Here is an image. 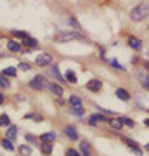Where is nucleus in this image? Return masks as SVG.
<instances>
[{
	"label": "nucleus",
	"mask_w": 149,
	"mask_h": 156,
	"mask_svg": "<svg viewBox=\"0 0 149 156\" xmlns=\"http://www.w3.org/2000/svg\"><path fill=\"white\" fill-rule=\"evenodd\" d=\"M80 151H82V156H92L90 154V146H88L87 140H82L80 142Z\"/></svg>",
	"instance_id": "9b49d317"
},
{
	"label": "nucleus",
	"mask_w": 149,
	"mask_h": 156,
	"mask_svg": "<svg viewBox=\"0 0 149 156\" xmlns=\"http://www.w3.org/2000/svg\"><path fill=\"white\" fill-rule=\"evenodd\" d=\"M40 149H42V154H44V156H50L54 147H52V142H42Z\"/></svg>",
	"instance_id": "39448f33"
},
{
	"label": "nucleus",
	"mask_w": 149,
	"mask_h": 156,
	"mask_svg": "<svg viewBox=\"0 0 149 156\" xmlns=\"http://www.w3.org/2000/svg\"><path fill=\"white\" fill-rule=\"evenodd\" d=\"M69 104L73 106V109H80V108H82V101H80L78 95H71V97H69Z\"/></svg>",
	"instance_id": "4468645a"
},
{
	"label": "nucleus",
	"mask_w": 149,
	"mask_h": 156,
	"mask_svg": "<svg viewBox=\"0 0 149 156\" xmlns=\"http://www.w3.org/2000/svg\"><path fill=\"white\" fill-rule=\"evenodd\" d=\"M101 87H102L101 80H90V82L87 83V89L92 90V92H97V90H101Z\"/></svg>",
	"instance_id": "423d86ee"
},
{
	"label": "nucleus",
	"mask_w": 149,
	"mask_h": 156,
	"mask_svg": "<svg viewBox=\"0 0 149 156\" xmlns=\"http://www.w3.org/2000/svg\"><path fill=\"white\" fill-rule=\"evenodd\" d=\"M109 125L115 128V130H122V128H123L122 118H111V120H109Z\"/></svg>",
	"instance_id": "f8f14e48"
},
{
	"label": "nucleus",
	"mask_w": 149,
	"mask_h": 156,
	"mask_svg": "<svg viewBox=\"0 0 149 156\" xmlns=\"http://www.w3.org/2000/svg\"><path fill=\"white\" fill-rule=\"evenodd\" d=\"M128 45H130L132 49H135V50H139L140 47H142V44H140V40L139 38H130L128 40Z\"/></svg>",
	"instance_id": "aec40b11"
},
{
	"label": "nucleus",
	"mask_w": 149,
	"mask_h": 156,
	"mask_svg": "<svg viewBox=\"0 0 149 156\" xmlns=\"http://www.w3.org/2000/svg\"><path fill=\"white\" fill-rule=\"evenodd\" d=\"M111 66H113V68H118V69H122V71L125 69V68H123V66H122V64H120L118 61H115V59H111Z\"/></svg>",
	"instance_id": "7c9ffc66"
},
{
	"label": "nucleus",
	"mask_w": 149,
	"mask_h": 156,
	"mask_svg": "<svg viewBox=\"0 0 149 156\" xmlns=\"http://www.w3.org/2000/svg\"><path fill=\"white\" fill-rule=\"evenodd\" d=\"M16 135H17V128L14 127V125H9V127H7V132H5V139L14 140L16 139Z\"/></svg>",
	"instance_id": "6e6552de"
},
{
	"label": "nucleus",
	"mask_w": 149,
	"mask_h": 156,
	"mask_svg": "<svg viewBox=\"0 0 149 156\" xmlns=\"http://www.w3.org/2000/svg\"><path fill=\"white\" fill-rule=\"evenodd\" d=\"M50 61H52V56H50V54H40V56L35 59L37 66H49Z\"/></svg>",
	"instance_id": "20e7f679"
},
{
	"label": "nucleus",
	"mask_w": 149,
	"mask_h": 156,
	"mask_svg": "<svg viewBox=\"0 0 149 156\" xmlns=\"http://www.w3.org/2000/svg\"><path fill=\"white\" fill-rule=\"evenodd\" d=\"M97 122H106V116H102V115H92L90 116V125L94 127Z\"/></svg>",
	"instance_id": "6ab92c4d"
},
{
	"label": "nucleus",
	"mask_w": 149,
	"mask_h": 156,
	"mask_svg": "<svg viewBox=\"0 0 149 156\" xmlns=\"http://www.w3.org/2000/svg\"><path fill=\"white\" fill-rule=\"evenodd\" d=\"M40 139L44 140V142H50V140H54V139H55V134H54V132H47V134H44L42 137H40Z\"/></svg>",
	"instance_id": "4be33fe9"
},
{
	"label": "nucleus",
	"mask_w": 149,
	"mask_h": 156,
	"mask_svg": "<svg viewBox=\"0 0 149 156\" xmlns=\"http://www.w3.org/2000/svg\"><path fill=\"white\" fill-rule=\"evenodd\" d=\"M64 102H66V101H64V99H61V97H59V99H57V104H59V106H62V104H64Z\"/></svg>",
	"instance_id": "c9c22d12"
},
{
	"label": "nucleus",
	"mask_w": 149,
	"mask_h": 156,
	"mask_svg": "<svg viewBox=\"0 0 149 156\" xmlns=\"http://www.w3.org/2000/svg\"><path fill=\"white\" fill-rule=\"evenodd\" d=\"M44 87H47V82L44 80V76L37 75L35 78H31V82H30V89H33V90H42Z\"/></svg>",
	"instance_id": "7ed1b4c3"
},
{
	"label": "nucleus",
	"mask_w": 149,
	"mask_h": 156,
	"mask_svg": "<svg viewBox=\"0 0 149 156\" xmlns=\"http://www.w3.org/2000/svg\"><path fill=\"white\" fill-rule=\"evenodd\" d=\"M147 16H149V2L139 4V5L133 7L132 12H130V17H132L133 21H142V19H146Z\"/></svg>",
	"instance_id": "f257e3e1"
},
{
	"label": "nucleus",
	"mask_w": 149,
	"mask_h": 156,
	"mask_svg": "<svg viewBox=\"0 0 149 156\" xmlns=\"http://www.w3.org/2000/svg\"><path fill=\"white\" fill-rule=\"evenodd\" d=\"M116 97L122 99V101H128L130 99V94H128L125 89H116Z\"/></svg>",
	"instance_id": "2eb2a0df"
},
{
	"label": "nucleus",
	"mask_w": 149,
	"mask_h": 156,
	"mask_svg": "<svg viewBox=\"0 0 149 156\" xmlns=\"http://www.w3.org/2000/svg\"><path fill=\"white\" fill-rule=\"evenodd\" d=\"M28 120H35V122H42V116H38V115H35V113H30V115H26Z\"/></svg>",
	"instance_id": "cd10ccee"
},
{
	"label": "nucleus",
	"mask_w": 149,
	"mask_h": 156,
	"mask_svg": "<svg viewBox=\"0 0 149 156\" xmlns=\"http://www.w3.org/2000/svg\"><path fill=\"white\" fill-rule=\"evenodd\" d=\"M4 101H5V97H4V95L0 94V104H4Z\"/></svg>",
	"instance_id": "58836bf2"
},
{
	"label": "nucleus",
	"mask_w": 149,
	"mask_h": 156,
	"mask_svg": "<svg viewBox=\"0 0 149 156\" xmlns=\"http://www.w3.org/2000/svg\"><path fill=\"white\" fill-rule=\"evenodd\" d=\"M76 38H82V35L78 31H57V35H55L57 42H68V40H76Z\"/></svg>",
	"instance_id": "f03ea898"
},
{
	"label": "nucleus",
	"mask_w": 149,
	"mask_h": 156,
	"mask_svg": "<svg viewBox=\"0 0 149 156\" xmlns=\"http://www.w3.org/2000/svg\"><path fill=\"white\" fill-rule=\"evenodd\" d=\"M64 134H66L71 140H76L78 139V134H76V130H75V127H66V128H64Z\"/></svg>",
	"instance_id": "ddd939ff"
},
{
	"label": "nucleus",
	"mask_w": 149,
	"mask_h": 156,
	"mask_svg": "<svg viewBox=\"0 0 149 156\" xmlns=\"http://www.w3.org/2000/svg\"><path fill=\"white\" fill-rule=\"evenodd\" d=\"M66 156H82L78 151H75V149H68L66 151Z\"/></svg>",
	"instance_id": "2f4dec72"
},
{
	"label": "nucleus",
	"mask_w": 149,
	"mask_h": 156,
	"mask_svg": "<svg viewBox=\"0 0 149 156\" xmlns=\"http://www.w3.org/2000/svg\"><path fill=\"white\" fill-rule=\"evenodd\" d=\"M123 125H128V127H135V122L133 120H130V118H122Z\"/></svg>",
	"instance_id": "c756f323"
},
{
	"label": "nucleus",
	"mask_w": 149,
	"mask_h": 156,
	"mask_svg": "<svg viewBox=\"0 0 149 156\" xmlns=\"http://www.w3.org/2000/svg\"><path fill=\"white\" fill-rule=\"evenodd\" d=\"M2 75H4V76H7V78H12V76H16V68H12V66L5 68V69L2 71Z\"/></svg>",
	"instance_id": "a211bd4d"
},
{
	"label": "nucleus",
	"mask_w": 149,
	"mask_h": 156,
	"mask_svg": "<svg viewBox=\"0 0 149 156\" xmlns=\"http://www.w3.org/2000/svg\"><path fill=\"white\" fill-rule=\"evenodd\" d=\"M2 147H4V149L12 151V149H14V144H12V142H11L9 139H4V140H2Z\"/></svg>",
	"instance_id": "a878e982"
},
{
	"label": "nucleus",
	"mask_w": 149,
	"mask_h": 156,
	"mask_svg": "<svg viewBox=\"0 0 149 156\" xmlns=\"http://www.w3.org/2000/svg\"><path fill=\"white\" fill-rule=\"evenodd\" d=\"M146 149H147V151H149V142H147V144H146Z\"/></svg>",
	"instance_id": "ea45409f"
},
{
	"label": "nucleus",
	"mask_w": 149,
	"mask_h": 156,
	"mask_svg": "<svg viewBox=\"0 0 149 156\" xmlns=\"http://www.w3.org/2000/svg\"><path fill=\"white\" fill-rule=\"evenodd\" d=\"M102 113H106V115H116V113H113V111H108V109H101Z\"/></svg>",
	"instance_id": "e433bc0d"
},
{
	"label": "nucleus",
	"mask_w": 149,
	"mask_h": 156,
	"mask_svg": "<svg viewBox=\"0 0 149 156\" xmlns=\"http://www.w3.org/2000/svg\"><path fill=\"white\" fill-rule=\"evenodd\" d=\"M19 154L21 156H31V147H30V146H19Z\"/></svg>",
	"instance_id": "412c9836"
},
{
	"label": "nucleus",
	"mask_w": 149,
	"mask_h": 156,
	"mask_svg": "<svg viewBox=\"0 0 149 156\" xmlns=\"http://www.w3.org/2000/svg\"><path fill=\"white\" fill-rule=\"evenodd\" d=\"M125 144H127L128 147H130V149H132V151H133V153H135L137 156H140V154H142V153H140V149L137 147V144H135L133 140H130V139H125Z\"/></svg>",
	"instance_id": "dca6fc26"
},
{
	"label": "nucleus",
	"mask_w": 149,
	"mask_h": 156,
	"mask_svg": "<svg viewBox=\"0 0 149 156\" xmlns=\"http://www.w3.org/2000/svg\"><path fill=\"white\" fill-rule=\"evenodd\" d=\"M7 47H9V50H12V52H21V44L16 42V40H9V42H7Z\"/></svg>",
	"instance_id": "9d476101"
},
{
	"label": "nucleus",
	"mask_w": 149,
	"mask_h": 156,
	"mask_svg": "<svg viewBox=\"0 0 149 156\" xmlns=\"http://www.w3.org/2000/svg\"><path fill=\"white\" fill-rule=\"evenodd\" d=\"M142 83H144V87L149 90V76H146V78H142Z\"/></svg>",
	"instance_id": "72a5a7b5"
},
{
	"label": "nucleus",
	"mask_w": 149,
	"mask_h": 156,
	"mask_svg": "<svg viewBox=\"0 0 149 156\" xmlns=\"http://www.w3.org/2000/svg\"><path fill=\"white\" fill-rule=\"evenodd\" d=\"M12 35H14V37H17V38H23V40L28 37L26 31H21V30H12Z\"/></svg>",
	"instance_id": "b1692460"
},
{
	"label": "nucleus",
	"mask_w": 149,
	"mask_h": 156,
	"mask_svg": "<svg viewBox=\"0 0 149 156\" xmlns=\"http://www.w3.org/2000/svg\"><path fill=\"white\" fill-rule=\"evenodd\" d=\"M144 125H146V127L149 128V118H146V120H144Z\"/></svg>",
	"instance_id": "4c0bfd02"
},
{
	"label": "nucleus",
	"mask_w": 149,
	"mask_h": 156,
	"mask_svg": "<svg viewBox=\"0 0 149 156\" xmlns=\"http://www.w3.org/2000/svg\"><path fill=\"white\" fill-rule=\"evenodd\" d=\"M66 80L69 82V83H75V82H76V75H75L73 71H66Z\"/></svg>",
	"instance_id": "bb28decb"
},
{
	"label": "nucleus",
	"mask_w": 149,
	"mask_h": 156,
	"mask_svg": "<svg viewBox=\"0 0 149 156\" xmlns=\"http://www.w3.org/2000/svg\"><path fill=\"white\" fill-rule=\"evenodd\" d=\"M47 89H49L52 94H55V95H61L62 94V87L59 83H52V82H50V83H47Z\"/></svg>",
	"instance_id": "0eeeda50"
},
{
	"label": "nucleus",
	"mask_w": 149,
	"mask_h": 156,
	"mask_svg": "<svg viewBox=\"0 0 149 156\" xmlns=\"http://www.w3.org/2000/svg\"><path fill=\"white\" fill-rule=\"evenodd\" d=\"M49 73H50V76H54L55 80H59V82H64V76H62L61 73H59V68L55 66V64L50 68V71H49Z\"/></svg>",
	"instance_id": "1a4fd4ad"
},
{
	"label": "nucleus",
	"mask_w": 149,
	"mask_h": 156,
	"mask_svg": "<svg viewBox=\"0 0 149 156\" xmlns=\"http://www.w3.org/2000/svg\"><path fill=\"white\" fill-rule=\"evenodd\" d=\"M26 139L30 140V142H37V139H35L33 135H26Z\"/></svg>",
	"instance_id": "f704fd0d"
},
{
	"label": "nucleus",
	"mask_w": 149,
	"mask_h": 156,
	"mask_svg": "<svg viewBox=\"0 0 149 156\" xmlns=\"http://www.w3.org/2000/svg\"><path fill=\"white\" fill-rule=\"evenodd\" d=\"M30 64H28V62H21V64H19V69H23V71H28V69H30Z\"/></svg>",
	"instance_id": "473e14b6"
},
{
	"label": "nucleus",
	"mask_w": 149,
	"mask_h": 156,
	"mask_svg": "<svg viewBox=\"0 0 149 156\" xmlns=\"http://www.w3.org/2000/svg\"><path fill=\"white\" fill-rule=\"evenodd\" d=\"M0 125H2V127H9V125H11L9 115H2V116H0Z\"/></svg>",
	"instance_id": "5701e85b"
},
{
	"label": "nucleus",
	"mask_w": 149,
	"mask_h": 156,
	"mask_svg": "<svg viewBox=\"0 0 149 156\" xmlns=\"http://www.w3.org/2000/svg\"><path fill=\"white\" fill-rule=\"evenodd\" d=\"M71 113L75 115V116H78V118H82L83 115H85V111H83V108H80V109H71Z\"/></svg>",
	"instance_id": "c85d7f7f"
},
{
	"label": "nucleus",
	"mask_w": 149,
	"mask_h": 156,
	"mask_svg": "<svg viewBox=\"0 0 149 156\" xmlns=\"http://www.w3.org/2000/svg\"><path fill=\"white\" fill-rule=\"evenodd\" d=\"M23 44L28 45L30 49H35V47H38V42H37L35 38H31V37H26V38L23 40Z\"/></svg>",
	"instance_id": "f3484780"
},
{
	"label": "nucleus",
	"mask_w": 149,
	"mask_h": 156,
	"mask_svg": "<svg viewBox=\"0 0 149 156\" xmlns=\"http://www.w3.org/2000/svg\"><path fill=\"white\" fill-rule=\"evenodd\" d=\"M0 87H2V89H9V87H11L9 80H7V78L4 76V75H0Z\"/></svg>",
	"instance_id": "393cba45"
}]
</instances>
